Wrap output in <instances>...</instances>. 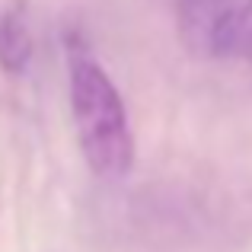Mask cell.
<instances>
[{"instance_id":"cell-2","label":"cell","mask_w":252,"mask_h":252,"mask_svg":"<svg viewBox=\"0 0 252 252\" xmlns=\"http://www.w3.org/2000/svg\"><path fill=\"white\" fill-rule=\"evenodd\" d=\"M176 35L198 61L246 55L252 0H176Z\"/></svg>"},{"instance_id":"cell-1","label":"cell","mask_w":252,"mask_h":252,"mask_svg":"<svg viewBox=\"0 0 252 252\" xmlns=\"http://www.w3.org/2000/svg\"><path fill=\"white\" fill-rule=\"evenodd\" d=\"M64 64L70 118L86 166L102 182L128 179L137 163V141L128 105L105 64L93 55V45L83 38V32L70 29L64 35Z\"/></svg>"},{"instance_id":"cell-4","label":"cell","mask_w":252,"mask_h":252,"mask_svg":"<svg viewBox=\"0 0 252 252\" xmlns=\"http://www.w3.org/2000/svg\"><path fill=\"white\" fill-rule=\"evenodd\" d=\"M246 55H249V61H252V35H249V45H246Z\"/></svg>"},{"instance_id":"cell-3","label":"cell","mask_w":252,"mask_h":252,"mask_svg":"<svg viewBox=\"0 0 252 252\" xmlns=\"http://www.w3.org/2000/svg\"><path fill=\"white\" fill-rule=\"evenodd\" d=\"M35 58V35L26 0H0V70L6 77H26Z\"/></svg>"}]
</instances>
